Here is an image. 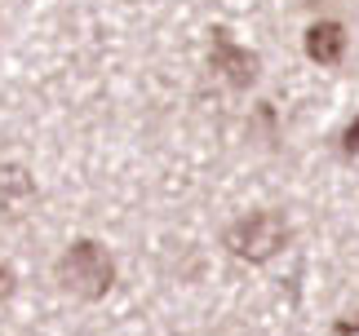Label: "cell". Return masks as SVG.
Returning <instances> with one entry per match:
<instances>
[{
  "mask_svg": "<svg viewBox=\"0 0 359 336\" xmlns=\"http://www.w3.org/2000/svg\"><path fill=\"white\" fill-rule=\"evenodd\" d=\"M341 146H346V155H355V150H359V115L351 120V129H346V137H341Z\"/></svg>",
  "mask_w": 359,
  "mask_h": 336,
  "instance_id": "cell-7",
  "label": "cell"
},
{
  "mask_svg": "<svg viewBox=\"0 0 359 336\" xmlns=\"http://www.w3.org/2000/svg\"><path fill=\"white\" fill-rule=\"evenodd\" d=\"M284 244H288V221L280 213H248L244 221H236V226L226 230L231 257L253 261V265L257 261H271Z\"/></svg>",
  "mask_w": 359,
  "mask_h": 336,
  "instance_id": "cell-2",
  "label": "cell"
},
{
  "mask_svg": "<svg viewBox=\"0 0 359 336\" xmlns=\"http://www.w3.org/2000/svg\"><path fill=\"white\" fill-rule=\"evenodd\" d=\"M209 66L226 84H236V89H248V84L257 80V53H248L244 45L231 40L226 27H217L213 31V45H209Z\"/></svg>",
  "mask_w": 359,
  "mask_h": 336,
  "instance_id": "cell-3",
  "label": "cell"
},
{
  "mask_svg": "<svg viewBox=\"0 0 359 336\" xmlns=\"http://www.w3.org/2000/svg\"><path fill=\"white\" fill-rule=\"evenodd\" d=\"M341 53H346V31L337 22H315L306 31V58L320 66H337Z\"/></svg>",
  "mask_w": 359,
  "mask_h": 336,
  "instance_id": "cell-5",
  "label": "cell"
},
{
  "mask_svg": "<svg viewBox=\"0 0 359 336\" xmlns=\"http://www.w3.org/2000/svg\"><path fill=\"white\" fill-rule=\"evenodd\" d=\"M13 284H18L13 265H0V301H5V297H13Z\"/></svg>",
  "mask_w": 359,
  "mask_h": 336,
  "instance_id": "cell-6",
  "label": "cell"
},
{
  "mask_svg": "<svg viewBox=\"0 0 359 336\" xmlns=\"http://www.w3.org/2000/svg\"><path fill=\"white\" fill-rule=\"evenodd\" d=\"M58 284L72 292V297H80V301H98V297H107V292H111V284H116V261L107 257L102 244L76 239V244L58 257Z\"/></svg>",
  "mask_w": 359,
  "mask_h": 336,
  "instance_id": "cell-1",
  "label": "cell"
},
{
  "mask_svg": "<svg viewBox=\"0 0 359 336\" xmlns=\"http://www.w3.org/2000/svg\"><path fill=\"white\" fill-rule=\"evenodd\" d=\"M36 208V177L22 164H0V221H22Z\"/></svg>",
  "mask_w": 359,
  "mask_h": 336,
  "instance_id": "cell-4",
  "label": "cell"
},
{
  "mask_svg": "<svg viewBox=\"0 0 359 336\" xmlns=\"http://www.w3.org/2000/svg\"><path fill=\"white\" fill-rule=\"evenodd\" d=\"M337 332H341V336H351V332H359V318H355V323H337Z\"/></svg>",
  "mask_w": 359,
  "mask_h": 336,
  "instance_id": "cell-8",
  "label": "cell"
}]
</instances>
